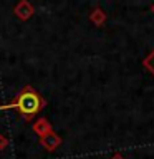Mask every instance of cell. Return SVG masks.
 Instances as JSON below:
<instances>
[{
    "instance_id": "cell-1",
    "label": "cell",
    "mask_w": 154,
    "mask_h": 159,
    "mask_svg": "<svg viewBox=\"0 0 154 159\" xmlns=\"http://www.w3.org/2000/svg\"><path fill=\"white\" fill-rule=\"evenodd\" d=\"M17 108L22 111L23 114H35L40 109V98L33 89H25L18 94L17 98Z\"/></svg>"
}]
</instances>
